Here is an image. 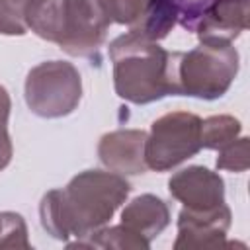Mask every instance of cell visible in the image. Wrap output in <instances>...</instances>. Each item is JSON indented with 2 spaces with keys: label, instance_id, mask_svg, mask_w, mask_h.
<instances>
[{
  "label": "cell",
  "instance_id": "obj_10",
  "mask_svg": "<svg viewBox=\"0 0 250 250\" xmlns=\"http://www.w3.org/2000/svg\"><path fill=\"white\" fill-rule=\"evenodd\" d=\"M145 131H113L102 137L98 154L100 160L117 174H143L145 162Z\"/></svg>",
  "mask_w": 250,
  "mask_h": 250
},
{
  "label": "cell",
  "instance_id": "obj_4",
  "mask_svg": "<svg viewBox=\"0 0 250 250\" xmlns=\"http://www.w3.org/2000/svg\"><path fill=\"white\" fill-rule=\"evenodd\" d=\"M82 82L70 62L51 61L31 68L25 80V102L41 117L68 115L80 102Z\"/></svg>",
  "mask_w": 250,
  "mask_h": 250
},
{
  "label": "cell",
  "instance_id": "obj_9",
  "mask_svg": "<svg viewBox=\"0 0 250 250\" xmlns=\"http://www.w3.org/2000/svg\"><path fill=\"white\" fill-rule=\"evenodd\" d=\"M168 186L170 193L186 203L188 209L205 211L223 205V180L203 166H191L178 172L172 176Z\"/></svg>",
  "mask_w": 250,
  "mask_h": 250
},
{
  "label": "cell",
  "instance_id": "obj_14",
  "mask_svg": "<svg viewBox=\"0 0 250 250\" xmlns=\"http://www.w3.org/2000/svg\"><path fill=\"white\" fill-rule=\"evenodd\" d=\"M33 0H0V33L23 35L27 31L25 14Z\"/></svg>",
  "mask_w": 250,
  "mask_h": 250
},
{
  "label": "cell",
  "instance_id": "obj_8",
  "mask_svg": "<svg viewBox=\"0 0 250 250\" xmlns=\"http://www.w3.org/2000/svg\"><path fill=\"white\" fill-rule=\"evenodd\" d=\"M230 225V211L223 203L215 209L193 211L184 209L180 213L178 230L180 238L176 240V248H207V246H223L225 232Z\"/></svg>",
  "mask_w": 250,
  "mask_h": 250
},
{
  "label": "cell",
  "instance_id": "obj_6",
  "mask_svg": "<svg viewBox=\"0 0 250 250\" xmlns=\"http://www.w3.org/2000/svg\"><path fill=\"white\" fill-rule=\"evenodd\" d=\"M109 27L100 0H62V35L59 45L72 55L96 51Z\"/></svg>",
  "mask_w": 250,
  "mask_h": 250
},
{
  "label": "cell",
  "instance_id": "obj_3",
  "mask_svg": "<svg viewBox=\"0 0 250 250\" xmlns=\"http://www.w3.org/2000/svg\"><path fill=\"white\" fill-rule=\"evenodd\" d=\"M236 70L238 53L229 41H201L199 47L180 57V90L186 96L219 98L229 90Z\"/></svg>",
  "mask_w": 250,
  "mask_h": 250
},
{
  "label": "cell",
  "instance_id": "obj_18",
  "mask_svg": "<svg viewBox=\"0 0 250 250\" xmlns=\"http://www.w3.org/2000/svg\"><path fill=\"white\" fill-rule=\"evenodd\" d=\"M2 234H4V213H0V242H2Z\"/></svg>",
  "mask_w": 250,
  "mask_h": 250
},
{
  "label": "cell",
  "instance_id": "obj_17",
  "mask_svg": "<svg viewBox=\"0 0 250 250\" xmlns=\"http://www.w3.org/2000/svg\"><path fill=\"white\" fill-rule=\"evenodd\" d=\"M8 115H10V96L4 86H0V170L8 166L12 158V143L8 135Z\"/></svg>",
  "mask_w": 250,
  "mask_h": 250
},
{
  "label": "cell",
  "instance_id": "obj_5",
  "mask_svg": "<svg viewBox=\"0 0 250 250\" xmlns=\"http://www.w3.org/2000/svg\"><path fill=\"white\" fill-rule=\"evenodd\" d=\"M201 148V119L193 113L174 111L152 123L145 141L146 168L164 172L191 158Z\"/></svg>",
  "mask_w": 250,
  "mask_h": 250
},
{
  "label": "cell",
  "instance_id": "obj_16",
  "mask_svg": "<svg viewBox=\"0 0 250 250\" xmlns=\"http://www.w3.org/2000/svg\"><path fill=\"white\" fill-rule=\"evenodd\" d=\"M164 2H168L176 10L178 20L184 27L193 29L197 20L213 6L215 0H164Z\"/></svg>",
  "mask_w": 250,
  "mask_h": 250
},
{
  "label": "cell",
  "instance_id": "obj_7",
  "mask_svg": "<svg viewBox=\"0 0 250 250\" xmlns=\"http://www.w3.org/2000/svg\"><path fill=\"white\" fill-rule=\"evenodd\" d=\"M109 21L125 23L131 31L158 41L178 21L176 10L164 0H100Z\"/></svg>",
  "mask_w": 250,
  "mask_h": 250
},
{
  "label": "cell",
  "instance_id": "obj_1",
  "mask_svg": "<svg viewBox=\"0 0 250 250\" xmlns=\"http://www.w3.org/2000/svg\"><path fill=\"white\" fill-rule=\"evenodd\" d=\"M129 193V184L113 172L86 170L64 189L49 191L41 201V223L55 238L88 236L111 219Z\"/></svg>",
  "mask_w": 250,
  "mask_h": 250
},
{
  "label": "cell",
  "instance_id": "obj_15",
  "mask_svg": "<svg viewBox=\"0 0 250 250\" xmlns=\"http://www.w3.org/2000/svg\"><path fill=\"white\" fill-rule=\"evenodd\" d=\"M219 158H217V168L223 170H234L242 172L248 168V139H234L223 148H219Z\"/></svg>",
  "mask_w": 250,
  "mask_h": 250
},
{
  "label": "cell",
  "instance_id": "obj_11",
  "mask_svg": "<svg viewBox=\"0 0 250 250\" xmlns=\"http://www.w3.org/2000/svg\"><path fill=\"white\" fill-rule=\"evenodd\" d=\"M248 25V0H215L193 31L201 41H229Z\"/></svg>",
  "mask_w": 250,
  "mask_h": 250
},
{
  "label": "cell",
  "instance_id": "obj_13",
  "mask_svg": "<svg viewBox=\"0 0 250 250\" xmlns=\"http://www.w3.org/2000/svg\"><path fill=\"white\" fill-rule=\"evenodd\" d=\"M240 133V123L230 115H215L201 121V146L223 148Z\"/></svg>",
  "mask_w": 250,
  "mask_h": 250
},
{
  "label": "cell",
  "instance_id": "obj_2",
  "mask_svg": "<svg viewBox=\"0 0 250 250\" xmlns=\"http://www.w3.org/2000/svg\"><path fill=\"white\" fill-rule=\"evenodd\" d=\"M115 92L133 104H148L168 94H182L178 64L182 53H168L135 31L109 45Z\"/></svg>",
  "mask_w": 250,
  "mask_h": 250
},
{
  "label": "cell",
  "instance_id": "obj_12",
  "mask_svg": "<svg viewBox=\"0 0 250 250\" xmlns=\"http://www.w3.org/2000/svg\"><path fill=\"white\" fill-rule=\"evenodd\" d=\"M121 219L129 230L139 234L143 240L150 242V238L156 236L168 225V207L162 199L146 193L133 199L125 207Z\"/></svg>",
  "mask_w": 250,
  "mask_h": 250
}]
</instances>
